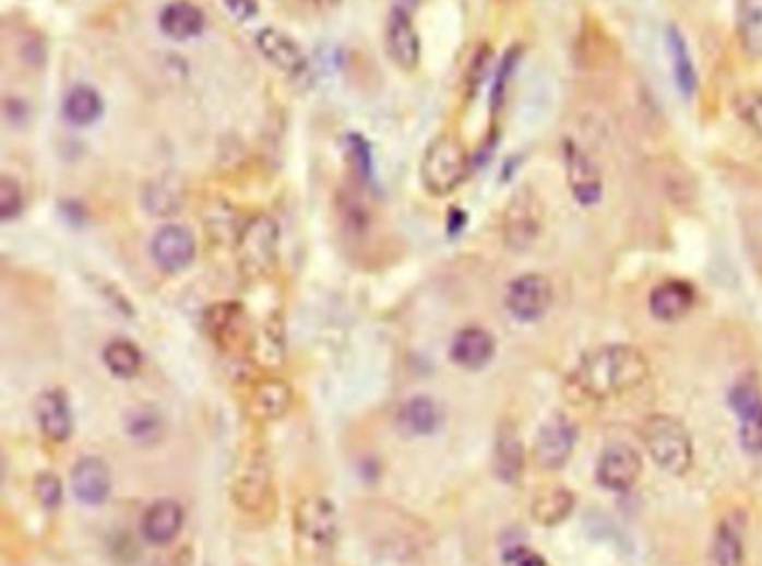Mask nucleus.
<instances>
[{"label":"nucleus","instance_id":"obj_16","mask_svg":"<svg viewBox=\"0 0 762 566\" xmlns=\"http://www.w3.org/2000/svg\"><path fill=\"white\" fill-rule=\"evenodd\" d=\"M112 488L110 468L99 457H83L72 468V491L79 502L97 506L104 504Z\"/></svg>","mask_w":762,"mask_h":566},{"label":"nucleus","instance_id":"obj_29","mask_svg":"<svg viewBox=\"0 0 762 566\" xmlns=\"http://www.w3.org/2000/svg\"><path fill=\"white\" fill-rule=\"evenodd\" d=\"M291 405V390L287 384H282L277 379H269L262 386L255 388L251 397V414L258 418H279L282 414H287Z\"/></svg>","mask_w":762,"mask_h":566},{"label":"nucleus","instance_id":"obj_37","mask_svg":"<svg viewBox=\"0 0 762 566\" xmlns=\"http://www.w3.org/2000/svg\"><path fill=\"white\" fill-rule=\"evenodd\" d=\"M503 566H548V562L531 546H510L503 553Z\"/></svg>","mask_w":762,"mask_h":566},{"label":"nucleus","instance_id":"obj_27","mask_svg":"<svg viewBox=\"0 0 762 566\" xmlns=\"http://www.w3.org/2000/svg\"><path fill=\"white\" fill-rule=\"evenodd\" d=\"M666 50H669V59H671V72H674V81L680 90V94L684 99L693 97L695 85H698V76H695V68L689 55V45L682 36V32L678 27H669L666 30Z\"/></svg>","mask_w":762,"mask_h":566},{"label":"nucleus","instance_id":"obj_38","mask_svg":"<svg viewBox=\"0 0 762 566\" xmlns=\"http://www.w3.org/2000/svg\"><path fill=\"white\" fill-rule=\"evenodd\" d=\"M228 12L235 16V19H240V21H249L258 14V3L255 0H224Z\"/></svg>","mask_w":762,"mask_h":566},{"label":"nucleus","instance_id":"obj_12","mask_svg":"<svg viewBox=\"0 0 762 566\" xmlns=\"http://www.w3.org/2000/svg\"><path fill=\"white\" fill-rule=\"evenodd\" d=\"M729 403L740 418V444L747 452H762V394L755 381H740L731 394Z\"/></svg>","mask_w":762,"mask_h":566},{"label":"nucleus","instance_id":"obj_36","mask_svg":"<svg viewBox=\"0 0 762 566\" xmlns=\"http://www.w3.org/2000/svg\"><path fill=\"white\" fill-rule=\"evenodd\" d=\"M34 491H36V497L43 506L47 508H57L61 504V497H63V486L59 482L57 475L52 473H43L36 477V484H34Z\"/></svg>","mask_w":762,"mask_h":566},{"label":"nucleus","instance_id":"obj_26","mask_svg":"<svg viewBox=\"0 0 762 566\" xmlns=\"http://www.w3.org/2000/svg\"><path fill=\"white\" fill-rule=\"evenodd\" d=\"M575 508V495L570 493L568 488L561 486H552L546 491H539L533 499L531 512L533 520L541 527H557L561 522H565L570 512Z\"/></svg>","mask_w":762,"mask_h":566},{"label":"nucleus","instance_id":"obj_5","mask_svg":"<svg viewBox=\"0 0 762 566\" xmlns=\"http://www.w3.org/2000/svg\"><path fill=\"white\" fill-rule=\"evenodd\" d=\"M279 228L271 215L251 217L237 235L235 256L240 271L247 280H258L266 275L277 262Z\"/></svg>","mask_w":762,"mask_h":566},{"label":"nucleus","instance_id":"obj_9","mask_svg":"<svg viewBox=\"0 0 762 566\" xmlns=\"http://www.w3.org/2000/svg\"><path fill=\"white\" fill-rule=\"evenodd\" d=\"M552 298V285L546 275L526 273L510 282L505 292V307L516 320L535 322L548 314Z\"/></svg>","mask_w":762,"mask_h":566},{"label":"nucleus","instance_id":"obj_20","mask_svg":"<svg viewBox=\"0 0 762 566\" xmlns=\"http://www.w3.org/2000/svg\"><path fill=\"white\" fill-rule=\"evenodd\" d=\"M36 418L50 441H66L72 435V412L61 390H47L36 401Z\"/></svg>","mask_w":762,"mask_h":566},{"label":"nucleus","instance_id":"obj_21","mask_svg":"<svg viewBox=\"0 0 762 566\" xmlns=\"http://www.w3.org/2000/svg\"><path fill=\"white\" fill-rule=\"evenodd\" d=\"M497 352L495 337L484 327H465L452 343V358L465 369L486 367Z\"/></svg>","mask_w":762,"mask_h":566},{"label":"nucleus","instance_id":"obj_34","mask_svg":"<svg viewBox=\"0 0 762 566\" xmlns=\"http://www.w3.org/2000/svg\"><path fill=\"white\" fill-rule=\"evenodd\" d=\"M345 151H347V160L354 168V175L360 181H369L373 164H371V149H369L367 141L360 134H349Z\"/></svg>","mask_w":762,"mask_h":566},{"label":"nucleus","instance_id":"obj_31","mask_svg":"<svg viewBox=\"0 0 762 566\" xmlns=\"http://www.w3.org/2000/svg\"><path fill=\"white\" fill-rule=\"evenodd\" d=\"M104 361L108 369L119 376V379H132L141 369V352L130 341H112L104 350Z\"/></svg>","mask_w":762,"mask_h":566},{"label":"nucleus","instance_id":"obj_28","mask_svg":"<svg viewBox=\"0 0 762 566\" xmlns=\"http://www.w3.org/2000/svg\"><path fill=\"white\" fill-rule=\"evenodd\" d=\"M104 113L99 92L90 85H74L63 99V117L72 126H90Z\"/></svg>","mask_w":762,"mask_h":566},{"label":"nucleus","instance_id":"obj_19","mask_svg":"<svg viewBox=\"0 0 762 566\" xmlns=\"http://www.w3.org/2000/svg\"><path fill=\"white\" fill-rule=\"evenodd\" d=\"M183 527V508L175 499L155 502L141 520V533L155 546L170 544Z\"/></svg>","mask_w":762,"mask_h":566},{"label":"nucleus","instance_id":"obj_25","mask_svg":"<svg viewBox=\"0 0 762 566\" xmlns=\"http://www.w3.org/2000/svg\"><path fill=\"white\" fill-rule=\"evenodd\" d=\"M736 27L749 61H762V0H738Z\"/></svg>","mask_w":762,"mask_h":566},{"label":"nucleus","instance_id":"obj_39","mask_svg":"<svg viewBox=\"0 0 762 566\" xmlns=\"http://www.w3.org/2000/svg\"><path fill=\"white\" fill-rule=\"evenodd\" d=\"M302 3L313 5V8H329V5H336L338 0H302Z\"/></svg>","mask_w":762,"mask_h":566},{"label":"nucleus","instance_id":"obj_24","mask_svg":"<svg viewBox=\"0 0 762 566\" xmlns=\"http://www.w3.org/2000/svg\"><path fill=\"white\" fill-rule=\"evenodd\" d=\"M204 25H206L204 12L193 3H186V0H177V3L166 5L159 16L162 32L172 40L195 38L198 34L204 32Z\"/></svg>","mask_w":762,"mask_h":566},{"label":"nucleus","instance_id":"obj_4","mask_svg":"<svg viewBox=\"0 0 762 566\" xmlns=\"http://www.w3.org/2000/svg\"><path fill=\"white\" fill-rule=\"evenodd\" d=\"M338 538L336 508L326 497H302L296 508V542L305 557L322 559Z\"/></svg>","mask_w":762,"mask_h":566},{"label":"nucleus","instance_id":"obj_22","mask_svg":"<svg viewBox=\"0 0 762 566\" xmlns=\"http://www.w3.org/2000/svg\"><path fill=\"white\" fill-rule=\"evenodd\" d=\"M526 468V450L512 426H503L495 444V473L503 484H516Z\"/></svg>","mask_w":762,"mask_h":566},{"label":"nucleus","instance_id":"obj_18","mask_svg":"<svg viewBox=\"0 0 762 566\" xmlns=\"http://www.w3.org/2000/svg\"><path fill=\"white\" fill-rule=\"evenodd\" d=\"M695 303V292L684 280H666L651 292L648 309L653 318L662 322H676L684 318Z\"/></svg>","mask_w":762,"mask_h":566},{"label":"nucleus","instance_id":"obj_2","mask_svg":"<svg viewBox=\"0 0 762 566\" xmlns=\"http://www.w3.org/2000/svg\"><path fill=\"white\" fill-rule=\"evenodd\" d=\"M642 441L651 459L669 475H684L693 463V444L682 423L674 416L655 414L644 421Z\"/></svg>","mask_w":762,"mask_h":566},{"label":"nucleus","instance_id":"obj_13","mask_svg":"<svg viewBox=\"0 0 762 566\" xmlns=\"http://www.w3.org/2000/svg\"><path fill=\"white\" fill-rule=\"evenodd\" d=\"M195 251H198V247H195L193 233L179 224L162 226L151 243L153 260L157 262L159 269H164L168 273L183 271L190 262H193Z\"/></svg>","mask_w":762,"mask_h":566},{"label":"nucleus","instance_id":"obj_3","mask_svg":"<svg viewBox=\"0 0 762 566\" xmlns=\"http://www.w3.org/2000/svg\"><path fill=\"white\" fill-rule=\"evenodd\" d=\"M467 175V153L461 141L443 134L425 151L420 162L422 188L434 198L454 193Z\"/></svg>","mask_w":762,"mask_h":566},{"label":"nucleus","instance_id":"obj_35","mask_svg":"<svg viewBox=\"0 0 762 566\" xmlns=\"http://www.w3.org/2000/svg\"><path fill=\"white\" fill-rule=\"evenodd\" d=\"M23 211V188L10 175L0 179V220L10 222Z\"/></svg>","mask_w":762,"mask_h":566},{"label":"nucleus","instance_id":"obj_11","mask_svg":"<svg viewBox=\"0 0 762 566\" xmlns=\"http://www.w3.org/2000/svg\"><path fill=\"white\" fill-rule=\"evenodd\" d=\"M642 475V459L629 444L608 446L597 461V482L615 493L629 491Z\"/></svg>","mask_w":762,"mask_h":566},{"label":"nucleus","instance_id":"obj_30","mask_svg":"<svg viewBox=\"0 0 762 566\" xmlns=\"http://www.w3.org/2000/svg\"><path fill=\"white\" fill-rule=\"evenodd\" d=\"M745 546L740 531L731 522H723L711 540L706 566H742Z\"/></svg>","mask_w":762,"mask_h":566},{"label":"nucleus","instance_id":"obj_10","mask_svg":"<svg viewBox=\"0 0 762 566\" xmlns=\"http://www.w3.org/2000/svg\"><path fill=\"white\" fill-rule=\"evenodd\" d=\"M563 164L568 175V186L573 198L582 207H593L602 200L604 193V179L599 166L593 162V157L580 149L575 141H565L563 144Z\"/></svg>","mask_w":762,"mask_h":566},{"label":"nucleus","instance_id":"obj_6","mask_svg":"<svg viewBox=\"0 0 762 566\" xmlns=\"http://www.w3.org/2000/svg\"><path fill=\"white\" fill-rule=\"evenodd\" d=\"M503 243L510 251H531L544 228V207L533 188L523 186L512 196L503 213Z\"/></svg>","mask_w":762,"mask_h":566},{"label":"nucleus","instance_id":"obj_32","mask_svg":"<svg viewBox=\"0 0 762 566\" xmlns=\"http://www.w3.org/2000/svg\"><path fill=\"white\" fill-rule=\"evenodd\" d=\"M734 108H736V115L740 117V121L755 137L762 139V92H758V90L740 92L734 102Z\"/></svg>","mask_w":762,"mask_h":566},{"label":"nucleus","instance_id":"obj_8","mask_svg":"<svg viewBox=\"0 0 762 566\" xmlns=\"http://www.w3.org/2000/svg\"><path fill=\"white\" fill-rule=\"evenodd\" d=\"M578 426L565 414H552L539 428L533 446V457L541 470H559L575 450Z\"/></svg>","mask_w":762,"mask_h":566},{"label":"nucleus","instance_id":"obj_23","mask_svg":"<svg viewBox=\"0 0 762 566\" xmlns=\"http://www.w3.org/2000/svg\"><path fill=\"white\" fill-rule=\"evenodd\" d=\"M441 408L430 397H414L398 412V428L409 437H425L439 431Z\"/></svg>","mask_w":762,"mask_h":566},{"label":"nucleus","instance_id":"obj_17","mask_svg":"<svg viewBox=\"0 0 762 566\" xmlns=\"http://www.w3.org/2000/svg\"><path fill=\"white\" fill-rule=\"evenodd\" d=\"M141 204L153 217H170L179 213L186 204V184L175 173H164L153 177L144 191H141Z\"/></svg>","mask_w":762,"mask_h":566},{"label":"nucleus","instance_id":"obj_7","mask_svg":"<svg viewBox=\"0 0 762 566\" xmlns=\"http://www.w3.org/2000/svg\"><path fill=\"white\" fill-rule=\"evenodd\" d=\"M271 491V463L260 446H247L235 468L233 495L245 510L255 512L266 504Z\"/></svg>","mask_w":762,"mask_h":566},{"label":"nucleus","instance_id":"obj_33","mask_svg":"<svg viewBox=\"0 0 762 566\" xmlns=\"http://www.w3.org/2000/svg\"><path fill=\"white\" fill-rule=\"evenodd\" d=\"M128 431H130V435H132L134 439L144 441V444H151V441H155V439L162 437V431H164V428H162V418H159V414L141 408V410H136V412L130 416V421H128Z\"/></svg>","mask_w":762,"mask_h":566},{"label":"nucleus","instance_id":"obj_15","mask_svg":"<svg viewBox=\"0 0 762 566\" xmlns=\"http://www.w3.org/2000/svg\"><path fill=\"white\" fill-rule=\"evenodd\" d=\"M385 43H388V52L390 59L405 72H412L418 68L420 63V38L418 32L409 19V14L401 8H396L390 16L388 23V34H385Z\"/></svg>","mask_w":762,"mask_h":566},{"label":"nucleus","instance_id":"obj_1","mask_svg":"<svg viewBox=\"0 0 762 566\" xmlns=\"http://www.w3.org/2000/svg\"><path fill=\"white\" fill-rule=\"evenodd\" d=\"M651 374L646 356L631 345H606L588 352L578 369L570 376V384L584 399L604 401L617 394H627L640 388Z\"/></svg>","mask_w":762,"mask_h":566},{"label":"nucleus","instance_id":"obj_14","mask_svg":"<svg viewBox=\"0 0 762 566\" xmlns=\"http://www.w3.org/2000/svg\"><path fill=\"white\" fill-rule=\"evenodd\" d=\"M258 50L266 61H271L277 70L284 74H302L307 70V57L302 52V47L282 30L275 27H264L255 36Z\"/></svg>","mask_w":762,"mask_h":566}]
</instances>
